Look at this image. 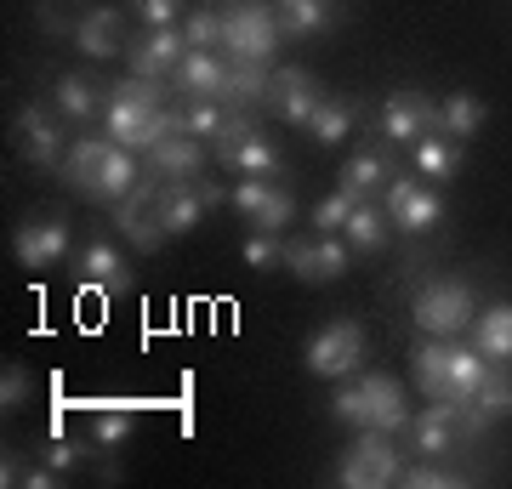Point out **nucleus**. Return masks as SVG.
<instances>
[{
  "label": "nucleus",
  "instance_id": "nucleus-1",
  "mask_svg": "<svg viewBox=\"0 0 512 489\" xmlns=\"http://www.w3.org/2000/svg\"><path fill=\"white\" fill-rule=\"evenodd\" d=\"M279 12L268 0H228L222 6V52L234 63H268L279 57Z\"/></svg>",
  "mask_w": 512,
  "mask_h": 489
},
{
  "label": "nucleus",
  "instance_id": "nucleus-2",
  "mask_svg": "<svg viewBox=\"0 0 512 489\" xmlns=\"http://www.w3.org/2000/svg\"><path fill=\"white\" fill-rule=\"evenodd\" d=\"M313 381H348L370 364V336L359 319H330L308 336V353H302Z\"/></svg>",
  "mask_w": 512,
  "mask_h": 489
},
{
  "label": "nucleus",
  "instance_id": "nucleus-3",
  "mask_svg": "<svg viewBox=\"0 0 512 489\" xmlns=\"http://www.w3.org/2000/svg\"><path fill=\"white\" fill-rule=\"evenodd\" d=\"M410 319L421 325V336L456 342V336L473 330L478 296H473V285H461V279H427V285L416 290V302H410Z\"/></svg>",
  "mask_w": 512,
  "mask_h": 489
},
{
  "label": "nucleus",
  "instance_id": "nucleus-4",
  "mask_svg": "<svg viewBox=\"0 0 512 489\" xmlns=\"http://www.w3.org/2000/svg\"><path fill=\"white\" fill-rule=\"evenodd\" d=\"M399 478H404V450L382 427L353 433V444L336 461V484L342 489H387V484H399Z\"/></svg>",
  "mask_w": 512,
  "mask_h": 489
},
{
  "label": "nucleus",
  "instance_id": "nucleus-5",
  "mask_svg": "<svg viewBox=\"0 0 512 489\" xmlns=\"http://www.w3.org/2000/svg\"><path fill=\"white\" fill-rule=\"evenodd\" d=\"M160 109H165V80H137V74H126L120 86H109L103 131H109L120 148H143L148 154V120Z\"/></svg>",
  "mask_w": 512,
  "mask_h": 489
},
{
  "label": "nucleus",
  "instance_id": "nucleus-6",
  "mask_svg": "<svg viewBox=\"0 0 512 489\" xmlns=\"http://www.w3.org/2000/svg\"><path fill=\"white\" fill-rule=\"evenodd\" d=\"M382 205H387V217H393V228L399 234H433L444 222V200H439V188L433 182H421L416 171H399V177L382 188Z\"/></svg>",
  "mask_w": 512,
  "mask_h": 489
},
{
  "label": "nucleus",
  "instance_id": "nucleus-7",
  "mask_svg": "<svg viewBox=\"0 0 512 489\" xmlns=\"http://www.w3.org/2000/svg\"><path fill=\"white\" fill-rule=\"evenodd\" d=\"M348 256L353 245L342 234H291L285 239V268L302 279V285H336L342 273H348Z\"/></svg>",
  "mask_w": 512,
  "mask_h": 489
},
{
  "label": "nucleus",
  "instance_id": "nucleus-8",
  "mask_svg": "<svg viewBox=\"0 0 512 489\" xmlns=\"http://www.w3.org/2000/svg\"><path fill=\"white\" fill-rule=\"evenodd\" d=\"M376 131L387 137V148H416L427 131H439V103L416 86H393L382 103V120Z\"/></svg>",
  "mask_w": 512,
  "mask_h": 489
},
{
  "label": "nucleus",
  "instance_id": "nucleus-9",
  "mask_svg": "<svg viewBox=\"0 0 512 489\" xmlns=\"http://www.w3.org/2000/svg\"><path fill=\"white\" fill-rule=\"evenodd\" d=\"M183 57H188L183 23L143 29L137 40H126V74H137V80H165V86H171V74H177V63H183Z\"/></svg>",
  "mask_w": 512,
  "mask_h": 489
},
{
  "label": "nucleus",
  "instance_id": "nucleus-10",
  "mask_svg": "<svg viewBox=\"0 0 512 489\" xmlns=\"http://www.w3.org/2000/svg\"><path fill=\"white\" fill-rule=\"evenodd\" d=\"M57 120H63V114H57L52 103H23V109H18V126H12V137H18L23 160L35 165V171H63V154H69V143H63Z\"/></svg>",
  "mask_w": 512,
  "mask_h": 489
},
{
  "label": "nucleus",
  "instance_id": "nucleus-11",
  "mask_svg": "<svg viewBox=\"0 0 512 489\" xmlns=\"http://www.w3.org/2000/svg\"><path fill=\"white\" fill-rule=\"evenodd\" d=\"M109 131H86V137H69V154H63V182H69L80 200L103 205V171H109Z\"/></svg>",
  "mask_w": 512,
  "mask_h": 489
},
{
  "label": "nucleus",
  "instance_id": "nucleus-12",
  "mask_svg": "<svg viewBox=\"0 0 512 489\" xmlns=\"http://www.w3.org/2000/svg\"><path fill=\"white\" fill-rule=\"evenodd\" d=\"M12 256H18V268H29V273L57 268V262L69 256V222H63V217H29V222H18V234H12Z\"/></svg>",
  "mask_w": 512,
  "mask_h": 489
},
{
  "label": "nucleus",
  "instance_id": "nucleus-13",
  "mask_svg": "<svg viewBox=\"0 0 512 489\" xmlns=\"http://www.w3.org/2000/svg\"><path fill=\"white\" fill-rule=\"evenodd\" d=\"M154 194H160V182L143 177L120 205H109V211H114V228H120V234L137 245V251H160L165 239H171V234H165V222H160V211H154Z\"/></svg>",
  "mask_w": 512,
  "mask_h": 489
},
{
  "label": "nucleus",
  "instance_id": "nucleus-14",
  "mask_svg": "<svg viewBox=\"0 0 512 489\" xmlns=\"http://www.w3.org/2000/svg\"><path fill=\"white\" fill-rule=\"evenodd\" d=\"M507 416H512V370L495 364L490 376H484V387L456 410V427H461V438H484L495 421H507Z\"/></svg>",
  "mask_w": 512,
  "mask_h": 489
},
{
  "label": "nucleus",
  "instance_id": "nucleus-15",
  "mask_svg": "<svg viewBox=\"0 0 512 489\" xmlns=\"http://www.w3.org/2000/svg\"><path fill=\"white\" fill-rule=\"evenodd\" d=\"M74 273H80V285L97 290V296H126V290H131V262L120 256V245H114V239H103V234L80 245Z\"/></svg>",
  "mask_w": 512,
  "mask_h": 489
},
{
  "label": "nucleus",
  "instance_id": "nucleus-16",
  "mask_svg": "<svg viewBox=\"0 0 512 489\" xmlns=\"http://www.w3.org/2000/svg\"><path fill=\"white\" fill-rule=\"evenodd\" d=\"M325 103V86L313 80L308 69H296V63H285V69H274V86H268V109L285 120V126H302L308 131L313 109Z\"/></svg>",
  "mask_w": 512,
  "mask_h": 489
},
{
  "label": "nucleus",
  "instance_id": "nucleus-17",
  "mask_svg": "<svg viewBox=\"0 0 512 489\" xmlns=\"http://www.w3.org/2000/svg\"><path fill=\"white\" fill-rule=\"evenodd\" d=\"M359 387H365V410H370V427H382V433H393L399 438L404 427H410V416H416V410H410V399H404V387L393 376H387V370H359Z\"/></svg>",
  "mask_w": 512,
  "mask_h": 489
},
{
  "label": "nucleus",
  "instance_id": "nucleus-18",
  "mask_svg": "<svg viewBox=\"0 0 512 489\" xmlns=\"http://www.w3.org/2000/svg\"><path fill=\"white\" fill-rule=\"evenodd\" d=\"M74 46L92 57V63H109V57H126V23L114 6H86L80 18H74Z\"/></svg>",
  "mask_w": 512,
  "mask_h": 489
},
{
  "label": "nucleus",
  "instance_id": "nucleus-19",
  "mask_svg": "<svg viewBox=\"0 0 512 489\" xmlns=\"http://www.w3.org/2000/svg\"><path fill=\"white\" fill-rule=\"evenodd\" d=\"M200 171H205V143L188 137V131H177V137H165V143L148 148V177L154 182H194Z\"/></svg>",
  "mask_w": 512,
  "mask_h": 489
},
{
  "label": "nucleus",
  "instance_id": "nucleus-20",
  "mask_svg": "<svg viewBox=\"0 0 512 489\" xmlns=\"http://www.w3.org/2000/svg\"><path fill=\"white\" fill-rule=\"evenodd\" d=\"M52 109L63 120H74V126H92L97 114H109V86H97L92 74H57Z\"/></svg>",
  "mask_w": 512,
  "mask_h": 489
},
{
  "label": "nucleus",
  "instance_id": "nucleus-21",
  "mask_svg": "<svg viewBox=\"0 0 512 489\" xmlns=\"http://www.w3.org/2000/svg\"><path fill=\"white\" fill-rule=\"evenodd\" d=\"M410 450L416 455H450L456 450V438H461V427H456V404H444V399H433L427 410H416L410 416Z\"/></svg>",
  "mask_w": 512,
  "mask_h": 489
},
{
  "label": "nucleus",
  "instance_id": "nucleus-22",
  "mask_svg": "<svg viewBox=\"0 0 512 489\" xmlns=\"http://www.w3.org/2000/svg\"><path fill=\"white\" fill-rule=\"evenodd\" d=\"M222 86H228V52H188L171 74V91H183V97L222 103Z\"/></svg>",
  "mask_w": 512,
  "mask_h": 489
},
{
  "label": "nucleus",
  "instance_id": "nucleus-23",
  "mask_svg": "<svg viewBox=\"0 0 512 489\" xmlns=\"http://www.w3.org/2000/svg\"><path fill=\"white\" fill-rule=\"evenodd\" d=\"M490 370H495V364L473 347V336H456V342H450V387H444V404H456V410H461V404L484 387Z\"/></svg>",
  "mask_w": 512,
  "mask_h": 489
},
{
  "label": "nucleus",
  "instance_id": "nucleus-24",
  "mask_svg": "<svg viewBox=\"0 0 512 489\" xmlns=\"http://www.w3.org/2000/svg\"><path fill=\"white\" fill-rule=\"evenodd\" d=\"M154 211H160V222H165V234H171V239L194 234V228L205 222V200H200V188H194V182H160Z\"/></svg>",
  "mask_w": 512,
  "mask_h": 489
},
{
  "label": "nucleus",
  "instance_id": "nucleus-25",
  "mask_svg": "<svg viewBox=\"0 0 512 489\" xmlns=\"http://www.w3.org/2000/svg\"><path fill=\"white\" fill-rule=\"evenodd\" d=\"M467 336H473V347L490 364H507V370H512V302H490V308H478V319H473Z\"/></svg>",
  "mask_w": 512,
  "mask_h": 489
},
{
  "label": "nucleus",
  "instance_id": "nucleus-26",
  "mask_svg": "<svg viewBox=\"0 0 512 489\" xmlns=\"http://www.w3.org/2000/svg\"><path fill=\"white\" fill-rule=\"evenodd\" d=\"M393 177H399V171H393V154H387V148H365V154H353V160L342 165V188H348L353 200H376Z\"/></svg>",
  "mask_w": 512,
  "mask_h": 489
},
{
  "label": "nucleus",
  "instance_id": "nucleus-27",
  "mask_svg": "<svg viewBox=\"0 0 512 489\" xmlns=\"http://www.w3.org/2000/svg\"><path fill=\"white\" fill-rule=\"evenodd\" d=\"M342 239L353 245V256L387 251V239H393V217H387V205L359 200V205H353V217H348V228H342Z\"/></svg>",
  "mask_w": 512,
  "mask_h": 489
},
{
  "label": "nucleus",
  "instance_id": "nucleus-28",
  "mask_svg": "<svg viewBox=\"0 0 512 489\" xmlns=\"http://www.w3.org/2000/svg\"><path fill=\"white\" fill-rule=\"evenodd\" d=\"M456 165H461V143L444 137V131H427V137L410 148V171H416L421 182H433V188L456 177Z\"/></svg>",
  "mask_w": 512,
  "mask_h": 489
},
{
  "label": "nucleus",
  "instance_id": "nucleus-29",
  "mask_svg": "<svg viewBox=\"0 0 512 489\" xmlns=\"http://www.w3.org/2000/svg\"><path fill=\"white\" fill-rule=\"evenodd\" d=\"M268 86H274L268 63H234L228 57V86H222L228 109H268Z\"/></svg>",
  "mask_w": 512,
  "mask_h": 489
},
{
  "label": "nucleus",
  "instance_id": "nucleus-30",
  "mask_svg": "<svg viewBox=\"0 0 512 489\" xmlns=\"http://www.w3.org/2000/svg\"><path fill=\"white\" fill-rule=\"evenodd\" d=\"M353 114H359V103L353 97H342V91H325V103L313 109L308 120V137L319 148H336V143H348L353 137Z\"/></svg>",
  "mask_w": 512,
  "mask_h": 489
},
{
  "label": "nucleus",
  "instance_id": "nucleus-31",
  "mask_svg": "<svg viewBox=\"0 0 512 489\" xmlns=\"http://www.w3.org/2000/svg\"><path fill=\"white\" fill-rule=\"evenodd\" d=\"M484 97H478V91H450V97H444L439 103V131L444 137H456V143H467V137H478V131H484Z\"/></svg>",
  "mask_w": 512,
  "mask_h": 489
},
{
  "label": "nucleus",
  "instance_id": "nucleus-32",
  "mask_svg": "<svg viewBox=\"0 0 512 489\" xmlns=\"http://www.w3.org/2000/svg\"><path fill=\"white\" fill-rule=\"evenodd\" d=\"M274 12H279V35H291V40H308L330 29V0H274Z\"/></svg>",
  "mask_w": 512,
  "mask_h": 489
},
{
  "label": "nucleus",
  "instance_id": "nucleus-33",
  "mask_svg": "<svg viewBox=\"0 0 512 489\" xmlns=\"http://www.w3.org/2000/svg\"><path fill=\"white\" fill-rule=\"evenodd\" d=\"M410 364H416L421 393H427V399H444V387H450V342H439V336H427V342H416Z\"/></svg>",
  "mask_w": 512,
  "mask_h": 489
},
{
  "label": "nucleus",
  "instance_id": "nucleus-34",
  "mask_svg": "<svg viewBox=\"0 0 512 489\" xmlns=\"http://www.w3.org/2000/svg\"><path fill=\"white\" fill-rule=\"evenodd\" d=\"M330 421H336V427H353V433H365V427H370V410H365V387H359V376H348L336 393H330Z\"/></svg>",
  "mask_w": 512,
  "mask_h": 489
},
{
  "label": "nucleus",
  "instance_id": "nucleus-35",
  "mask_svg": "<svg viewBox=\"0 0 512 489\" xmlns=\"http://www.w3.org/2000/svg\"><path fill=\"white\" fill-rule=\"evenodd\" d=\"M399 484H410V489H461L467 484V472L444 467V455H421L416 467H404Z\"/></svg>",
  "mask_w": 512,
  "mask_h": 489
},
{
  "label": "nucleus",
  "instance_id": "nucleus-36",
  "mask_svg": "<svg viewBox=\"0 0 512 489\" xmlns=\"http://www.w3.org/2000/svg\"><path fill=\"white\" fill-rule=\"evenodd\" d=\"M131 427H137V410H131V404H109V410L92 416V444L97 450H114V444L131 438Z\"/></svg>",
  "mask_w": 512,
  "mask_h": 489
},
{
  "label": "nucleus",
  "instance_id": "nucleus-37",
  "mask_svg": "<svg viewBox=\"0 0 512 489\" xmlns=\"http://www.w3.org/2000/svg\"><path fill=\"white\" fill-rule=\"evenodd\" d=\"M188 52H222V6H200L183 18Z\"/></svg>",
  "mask_w": 512,
  "mask_h": 489
},
{
  "label": "nucleus",
  "instance_id": "nucleus-38",
  "mask_svg": "<svg viewBox=\"0 0 512 489\" xmlns=\"http://www.w3.org/2000/svg\"><path fill=\"white\" fill-rule=\"evenodd\" d=\"M222 120H228V109H222V103H211V97H188V103H183V131H188V137H200V143H211V137H217Z\"/></svg>",
  "mask_w": 512,
  "mask_h": 489
},
{
  "label": "nucleus",
  "instance_id": "nucleus-39",
  "mask_svg": "<svg viewBox=\"0 0 512 489\" xmlns=\"http://www.w3.org/2000/svg\"><path fill=\"white\" fill-rule=\"evenodd\" d=\"M353 194L348 188H336V194H325V200L313 205V228H319V234H342V228H348V217H353Z\"/></svg>",
  "mask_w": 512,
  "mask_h": 489
},
{
  "label": "nucleus",
  "instance_id": "nucleus-40",
  "mask_svg": "<svg viewBox=\"0 0 512 489\" xmlns=\"http://www.w3.org/2000/svg\"><path fill=\"white\" fill-rule=\"evenodd\" d=\"M291 217H296L291 188H279V182H274V194H268V205L251 217V228H262V234H285V228H291Z\"/></svg>",
  "mask_w": 512,
  "mask_h": 489
},
{
  "label": "nucleus",
  "instance_id": "nucleus-41",
  "mask_svg": "<svg viewBox=\"0 0 512 489\" xmlns=\"http://www.w3.org/2000/svg\"><path fill=\"white\" fill-rule=\"evenodd\" d=\"M245 262H251L256 273L285 268V234H262V228H256V234L245 239Z\"/></svg>",
  "mask_w": 512,
  "mask_h": 489
},
{
  "label": "nucleus",
  "instance_id": "nucleus-42",
  "mask_svg": "<svg viewBox=\"0 0 512 489\" xmlns=\"http://www.w3.org/2000/svg\"><path fill=\"white\" fill-rule=\"evenodd\" d=\"M29 399H35V381H29V370H23V364H6V376H0V410L12 416V410H23Z\"/></svg>",
  "mask_w": 512,
  "mask_h": 489
},
{
  "label": "nucleus",
  "instance_id": "nucleus-43",
  "mask_svg": "<svg viewBox=\"0 0 512 489\" xmlns=\"http://www.w3.org/2000/svg\"><path fill=\"white\" fill-rule=\"evenodd\" d=\"M268 194H274V182L268 177H239V188H234V211L239 217H256V211H262V205H268Z\"/></svg>",
  "mask_w": 512,
  "mask_h": 489
},
{
  "label": "nucleus",
  "instance_id": "nucleus-44",
  "mask_svg": "<svg viewBox=\"0 0 512 489\" xmlns=\"http://www.w3.org/2000/svg\"><path fill=\"white\" fill-rule=\"evenodd\" d=\"M40 461H46L52 472H63V478H69V472L80 467V461H86V444H69V438H52V444L40 450Z\"/></svg>",
  "mask_w": 512,
  "mask_h": 489
},
{
  "label": "nucleus",
  "instance_id": "nucleus-45",
  "mask_svg": "<svg viewBox=\"0 0 512 489\" xmlns=\"http://www.w3.org/2000/svg\"><path fill=\"white\" fill-rule=\"evenodd\" d=\"M137 6V18L148 29H165V23H183V0H131Z\"/></svg>",
  "mask_w": 512,
  "mask_h": 489
},
{
  "label": "nucleus",
  "instance_id": "nucleus-46",
  "mask_svg": "<svg viewBox=\"0 0 512 489\" xmlns=\"http://www.w3.org/2000/svg\"><path fill=\"white\" fill-rule=\"evenodd\" d=\"M35 23H40V35H69L74 23L63 18V6H57V0H40L35 6Z\"/></svg>",
  "mask_w": 512,
  "mask_h": 489
},
{
  "label": "nucleus",
  "instance_id": "nucleus-47",
  "mask_svg": "<svg viewBox=\"0 0 512 489\" xmlns=\"http://www.w3.org/2000/svg\"><path fill=\"white\" fill-rule=\"evenodd\" d=\"M194 188H200V200H205V211H217V205H228L234 194L222 188V182H205V177H194Z\"/></svg>",
  "mask_w": 512,
  "mask_h": 489
}]
</instances>
